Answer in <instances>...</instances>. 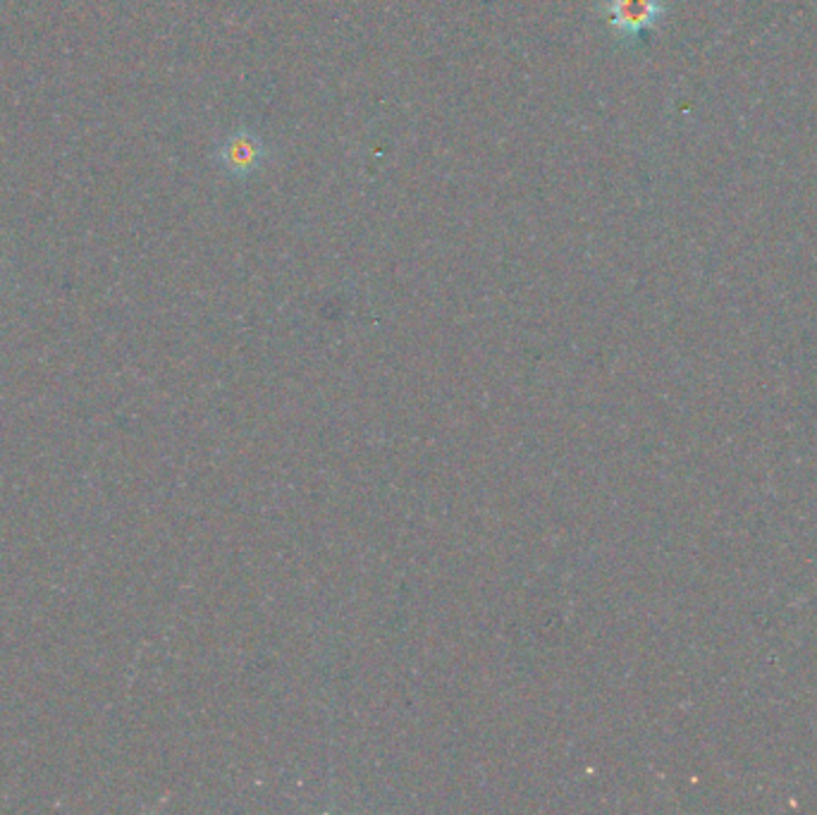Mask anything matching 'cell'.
Listing matches in <instances>:
<instances>
[{"mask_svg": "<svg viewBox=\"0 0 817 815\" xmlns=\"http://www.w3.org/2000/svg\"><path fill=\"white\" fill-rule=\"evenodd\" d=\"M603 12L619 39L636 41L660 22L664 6L660 0H607Z\"/></svg>", "mask_w": 817, "mask_h": 815, "instance_id": "obj_1", "label": "cell"}, {"mask_svg": "<svg viewBox=\"0 0 817 815\" xmlns=\"http://www.w3.org/2000/svg\"><path fill=\"white\" fill-rule=\"evenodd\" d=\"M218 160L232 177L256 175L265 160V146L254 132L240 129L230 135L218 148Z\"/></svg>", "mask_w": 817, "mask_h": 815, "instance_id": "obj_2", "label": "cell"}]
</instances>
